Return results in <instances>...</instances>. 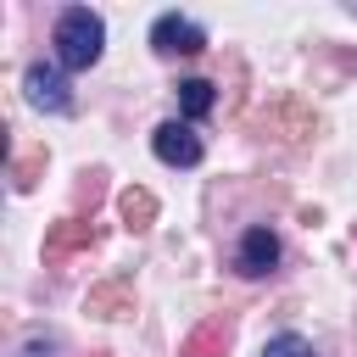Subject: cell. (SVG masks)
<instances>
[{
    "instance_id": "8",
    "label": "cell",
    "mask_w": 357,
    "mask_h": 357,
    "mask_svg": "<svg viewBox=\"0 0 357 357\" xmlns=\"http://www.w3.org/2000/svg\"><path fill=\"white\" fill-rule=\"evenodd\" d=\"M117 212L128 218V229H145V223L156 218V195H151V190H123V195H117Z\"/></svg>"
},
{
    "instance_id": "2",
    "label": "cell",
    "mask_w": 357,
    "mask_h": 357,
    "mask_svg": "<svg viewBox=\"0 0 357 357\" xmlns=\"http://www.w3.org/2000/svg\"><path fill=\"white\" fill-rule=\"evenodd\" d=\"M22 95H28L33 112H50V117L73 112V84H67L61 61H28L22 67Z\"/></svg>"
},
{
    "instance_id": "7",
    "label": "cell",
    "mask_w": 357,
    "mask_h": 357,
    "mask_svg": "<svg viewBox=\"0 0 357 357\" xmlns=\"http://www.w3.org/2000/svg\"><path fill=\"white\" fill-rule=\"evenodd\" d=\"M212 106H218V89H212L206 78H184V84H178V112H184V117H206Z\"/></svg>"
},
{
    "instance_id": "4",
    "label": "cell",
    "mask_w": 357,
    "mask_h": 357,
    "mask_svg": "<svg viewBox=\"0 0 357 357\" xmlns=\"http://www.w3.org/2000/svg\"><path fill=\"white\" fill-rule=\"evenodd\" d=\"M151 151H156V162H167V167H195V162L206 156L201 134H195L190 123H178V117L156 123V134H151Z\"/></svg>"
},
{
    "instance_id": "3",
    "label": "cell",
    "mask_w": 357,
    "mask_h": 357,
    "mask_svg": "<svg viewBox=\"0 0 357 357\" xmlns=\"http://www.w3.org/2000/svg\"><path fill=\"white\" fill-rule=\"evenodd\" d=\"M151 50L156 56H201L206 50V28L184 11H162L151 22Z\"/></svg>"
},
{
    "instance_id": "5",
    "label": "cell",
    "mask_w": 357,
    "mask_h": 357,
    "mask_svg": "<svg viewBox=\"0 0 357 357\" xmlns=\"http://www.w3.org/2000/svg\"><path fill=\"white\" fill-rule=\"evenodd\" d=\"M273 262H279V234H273L268 223H251V229L240 234V245H234V273L262 279V273H273Z\"/></svg>"
},
{
    "instance_id": "1",
    "label": "cell",
    "mask_w": 357,
    "mask_h": 357,
    "mask_svg": "<svg viewBox=\"0 0 357 357\" xmlns=\"http://www.w3.org/2000/svg\"><path fill=\"white\" fill-rule=\"evenodd\" d=\"M50 45H56V61H61L67 73L95 67L100 50H106V22H100V11H89V6H67V11L56 17V28H50Z\"/></svg>"
},
{
    "instance_id": "9",
    "label": "cell",
    "mask_w": 357,
    "mask_h": 357,
    "mask_svg": "<svg viewBox=\"0 0 357 357\" xmlns=\"http://www.w3.org/2000/svg\"><path fill=\"white\" fill-rule=\"evenodd\" d=\"M262 357H312V340L296 335V329H279V335L262 346Z\"/></svg>"
},
{
    "instance_id": "10",
    "label": "cell",
    "mask_w": 357,
    "mask_h": 357,
    "mask_svg": "<svg viewBox=\"0 0 357 357\" xmlns=\"http://www.w3.org/2000/svg\"><path fill=\"white\" fill-rule=\"evenodd\" d=\"M84 240H89V229H84V223H73V218H67V223H61V229H56V234H50V240H45V245H50V251H73V245H84Z\"/></svg>"
},
{
    "instance_id": "6",
    "label": "cell",
    "mask_w": 357,
    "mask_h": 357,
    "mask_svg": "<svg viewBox=\"0 0 357 357\" xmlns=\"http://www.w3.org/2000/svg\"><path fill=\"white\" fill-rule=\"evenodd\" d=\"M223 346H229V324H223V318H212V324H201V329L184 340V351H178V357H223Z\"/></svg>"
}]
</instances>
